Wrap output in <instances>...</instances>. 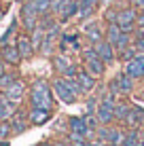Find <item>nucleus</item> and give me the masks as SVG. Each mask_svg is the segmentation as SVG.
<instances>
[{
  "mask_svg": "<svg viewBox=\"0 0 144 146\" xmlns=\"http://www.w3.org/2000/svg\"><path fill=\"white\" fill-rule=\"evenodd\" d=\"M78 70H81V68H78V66H74V64H72V66H70V68H68V70H66V72H64V74H62V76H64V78H76V74H78Z\"/></svg>",
  "mask_w": 144,
  "mask_h": 146,
  "instance_id": "34",
  "label": "nucleus"
},
{
  "mask_svg": "<svg viewBox=\"0 0 144 146\" xmlns=\"http://www.w3.org/2000/svg\"><path fill=\"white\" fill-rule=\"evenodd\" d=\"M136 21H138V9H133L131 4H129V7L119 9V13H117V23L121 26L123 32L133 34V32H136V28H138Z\"/></svg>",
  "mask_w": 144,
  "mask_h": 146,
  "instance_id": "2",
  "label": "nucleus"
},
{
  "mask_svg": "<svg viewBox=\"0 0 144 146\" xmlns=\"http://www.w3.org/2000/svg\"><path fill=\"white\" fill-rule=\"evenodd\" d=\"M0 146H9V142H7V140H2V142H0Z\"/></svg>",
  "mask_w": 144,
  "mask_h": 146,
  "instance_id": "38",
  "label": "nucleus"
},
{
  "mask_svg": "<svg viewBox=\"0 0 144 146\" xmlns=\"http://www.w3.org/2000/svg\"><path fill=\"white\" fill-rule=\"evenodd\" d=\"M30 125H44L49 119H51V110H44V108H32L28 112Z\"/></svg>",
  "mask_w": 144,
  "mask_h": 146,
  "instance_id": "18",
  "label": "nucleus"
},
{
  "mask_svg": "<svg viewBox=\"0 0 144 146\" xmlns=\"http://www.w3.org/2000/svg\"><path fill=\"white\" fill-rule=\"evenodd\" d=\"M15 44H17V49H19V53H21L23 59H30L34 53H36L32 40H30V34H19V36H17V42H15Z\"/></svg>",
  "mask_w": 144,
  "mask_h": 146,
  "instance_id": "12",
  "label": "nucleus"
},
{
  "mask_svg": "<svg viewBox=\"0 0 144 146\" xmlns=\"http://www.w3.org/2000/svg\"><path fill=\"white\" fill-rule=\"evenodd\" d=\"M93 49L98 51L100 59H104V62H106V66H108V64H112V62H115L117 49H115V44H110L106 38H104V40H100V42H96V44H93Z\"/></svg>",
  "mask_w": 144,
  "mask_h": 146,
  "instance_id": "8",
  "label": "nucleus"
},
{
  "mask_svg": "<svg viewBox=\"0 0 144 146\" xmlns=\"http://www.w3.org/2000/svg\"><path fill=\"white\" fill-rule=\"evenodd\" d=\"M51 87H53V93L57 95V100L59 102H64V104H74L76 102V93L70 89V85H68V80L64 78V76H59V78H55L51 83Z\"/></svg>",
  "mask_w": 144,
  "mask_h": 146,
  "instance_id": "4",
  "label": "nucleus"
},
{
  "mask_svg": "<svg viewBox=\"0 0 144 146\" xmlns=\"http://www.w3.org/2000/svg\"><path fill=\"white\" fill-rule=\"evenodd\" d=\"M117 83V87H119V93L121 95H129L133 93V87H136V78H131L129 74H125V72H119L115 78H112Z\"/></svg>",
  "mask_w": 144,
  "mask_h": 146,
  "instance_id": "9",
  "label": "nucleus"
},
{
  "mask_svg": "<svg viewBox=\"0 0 144 146\" xmlns=\"http://www.w3.org/2000/svg\"><path fill=\"white\" fill-rule=\"evenodd\" d=\"M7 72V62H4V57H2V51H0V76Z\"/></svg>",
  "mask_w": 144,
  "mask_h": 146,
  "instance_id": "36",
  "label": "nucleus"
},
{
  "mask_svg": "<svg viewBox=\"0 0 144 146\" xmlns=\"http://www.w3.org/2000/svg\"><path fill=\"white\" fill-rule=\"evenodd\" d=\"M0 17H2V11H0Z\"/></svg>",
  "mask_w": 144,
  "mask_h": 146,
  "instance_id": "41",
  "label": "nucleus"
},
{
  "mask_svg": "<svg viewBox=\"0 0 144 146\" xmlns=\"http://www.w3.org/2000/svg\"><path fill=\"white\" fill-rule=\"evenodd\" d=\"M142 80H144V78H142Z\"/></svg>",
  "mask_w": 144,
  "mask_h": 146,
  "instance_id": "45",
  "label": "nucleus"
},
{
  "mask_svg": "<svg viewBox=\"0 0 144 146\" xmlns=\"http://www.w3.org/2000/svg\"><path fill=\"white\" fill-rule=\"evenodd\" d=\"M38 146H51V144H47V142H40V144H38Z\"/></svg>",
  "mask_w": 144,
  "mask_h": 146,
  "instance_id": "40",
  "label": "nucleus"
},
{
  "mask_svg": "<svg viewBox=\"0 0 144 146\" xmlns=\"http://www.w3.org/2000/svg\"><path fill=\"white\" fill-rule=\"evenodd\" d=\"M34 4H36V9H38L40 15L51 13V0H34Z\"/></svg>",
  "mask_w": 144,
  "mask_h": 146,
  "instance_id": "32",
  "label": "nucleus"
},
{
  "mask_svg": "<svg viewBox=\"0 0 144 146\" xmlns=\"http://www.w3.org/2000/svg\"><path fill=\"white\" fill-rule=\"evenodd\" d=\"M78 2H83V0H78Z\"/></svg>",
  "mask_w": 144,
  "mask_h": 146,
  "instance_id": "42",
  "label": "nucleus"
},
{
  "mask_svg": "<svg viewBox=\"0 0 144 146\" xmlns=\"http://www.w3.org/2000/svg\"><path fill=\"white\" fill-rule=\"evenodd\" d=\"M44 34H47V30H42L40 26L34 28L32 32H30V40H32V44H34V49H36V51H40L42 40H44Z\"/></svg>",
  "mask_w": 144,
  "mask_h": 146,
  "instance_id": "25",
  "label": "nucleus"
},
{
  "mask_svg": "<svg viewBox=\"0 0 144 146\" xmlns=\"http://www.w3.org/2000/svg\"><path fill=\"white\" fill-rule=\"evenodd\" d=\"M11 125H13V133H23L28 129V125H30L28 114H23L21 110H17V112L11 117Z\"/></svg>",
  "mask_w": 144,
  "mask_h": 146,
  "instance_id": "19",
  "label": "nucleus"
},
{
  "mask_svg": "<svg viewBox=\"0 0 144 146\" xmlns=\"http://www.w3.org/2000/svg\"><path fill=\"white\" fill-rule=\"evenodd\" d=\"M123 123H125L127 129H140L142 125H144V108L133 104V106L129 108V114H127V119L123 121Z\"/></svg>",
  "mask_w": 144,
  "mask_h": 146,
  "instance_id": "7",
  "label": "nucleus"
},
{
  "mask_svg": "<svg viewBox=\"0 0 144 146\" xmlns=\"http://www.w3.org/2000/svg\"><path fill=\"white\" fill-rule=\"evenodd\" d=\"M98 11V7L96 4H89V2H81V7H78V13H76V17L81 19V21H89V19L96 15Z\"/></svg>",
  "mask_w": 144,
  "mask_h": 146,
  "instance_id": "23",
  "label": "nucleus"
},
{
  "mask_svg": "<svg viewBox=\"0 0 144 146\" xmlns=\"http://www.w3.org/2000/svg\"><path fill=\"white\" fill-rule=\"evenodd\" d=\"M136 23H138V28L144 26V9H142V11H138V21Z\"/></svg>",
  "mask_w": 144,
  "mask_h": 146,
  "instance_id": "37",
  "label": "nucleus"
},
{
  "mask_svg": "<svg viewBox=\"0 0 144 146\" xmlns=\"http://www.w3.org/2000/svg\"><path fill=\"white\" fill-rule=\"evenodd\" d=\"M2 93L7 95V98L11 100V102H15V104L19 106V102L23 100V93H26V83L17 78V80H15V83L11 85V87H7V89L2 91Z\"/></svg>",
  "mask_w": 144,
  "mask_h": 146,
  "instance_id": "10",
  "label": "nucleus"
},
{
  "mask_svg": "<svg viewBox=\"0 0 144 146\" xmlns=\"http://www.w3.org/2000/svg\"><path fill=\"white\" fill-rule=\"evenodd\" d=\"M117 9L115 7H110V9H108V11L106 13H104V19H106V23H112V21H117Z\"/></svg>",
  "mask_w": 144,
  "mask_h": 146,
  "instance_id": "33",
  "label": "nucleus"
},
{
  "mask_svg": "<svg viewBox=\"0 0 144 146\" xmlns=\"http://www.w3.org/2000/svg\"><path fill=\"white\" fill-rule=\"evenodd\" d=\"M0 51H2L4 62L11 64V66H17V64L23 59V57H21V53H19V49H17V44H4Z\"/></svg>",
  "mask_w": 144,
  "mask_h": 146,
  "instance_id": "15",
  "label": "nucleus"
},
{
  "mask_svg": "<svg viewBox=\"0 0 144 146\" xmlns=\"http://www.w3.org/2000/svg\"><path fill=\"white\" fill-rule=\"evenodd\" d=\"M121 34H123V30L121 26H119L117 21H112V23H106V40L110 44H115L119 38H121Z\"/></svg>",
  "mask_w": 144,
  "mask_h": 146,
  "instance_id": "24",
  "label": "nucleus"
},
{
  "mask_svg": "<svg viewBox=\"0 0 144 146\" xmlns=\"http://www.w3.org/2000/svg\"><path fill=\"white\" fill-rule=\"evenodd\" d=\"M30 106L53 110V87L44 78H38V80L32 83V89H30Z\"/></svg>",
  "mask_w": 144,
  "mask_h": 146,
  "instance_id": "1",
  "label": "nucleus"
},
{
  "mask_svg": "<svg viewBox=\"0 0 144 146\" xmlns=\"http://www.w3.org/2000/svg\"><path fill=\"white\" fill-rule=\"evenodd\" d=\"M15 80H17V76H15L13 72H4L2 76H0V89L4 91L7 87H11V85L15 83Z\"/></svg>",
  "mask_w": 144,
  "mask_h": 146,
  "instance_id": "30",
  "label": "nucleus"
},
{
  "mask_svg": "<svg viewBox=\"0 0 144 146\" xmlns=\"http://www.w3.org/2000/svg\"><path fill=\"white\" fill-rule=\"evenodd\" d=\"M117 53H119V59H121L123 64H127V62H131V59L138 57V51H136V47H133V42L129 44V47H125V49H121V51H117Z\"/></svg>",
  "mask_w": 144,
  "mask_h": 146,
  "instance_id": "26",
  "label": "nucleus"
},
{
  "mask_svg": "<svg viewBox=\"0 0 144 146\" xmlns=\"http://www.w3.org/2000/svg\"><path fill=\"white\" fill-rule=\"evenodd\" d=\"M123 142H125V129H119V127H115V125H110L106 144L108 146H123Z\"/></svg>",
  "mask_w": 144,
  "mask_h": 146,
  "instance_id": "21",
  "label": "nucleus"
},
{
  "mask_svg": "<svg viewBox=\"0 0 144 146\" xmlns=\"http://www.w3.org/2000/svg\"><path fill=\"white\" fill-rule=\"evenodd\" d=\"M76 80L81 83V87H83V91H85V93H91L93 89H96V83H98V78H96V76H91V74H89L85 68L78 70Z\"/></svg>",
  "mask_w": 144,
  "mask_h": 146,
  "instance_id": "17",
  "label": "nucleus"
},
{
  "mask_svg": "<svg viewBox=\"0 0 144 146\" xmlns=\"http://www.w3.org/2000/svg\"><path fill=\"white\" fill-rule=\"evenodd\" d=\"M38 19H40V13H38L34 0H26V2L21 4V21H23V28H26L28 34L32 32L34 28H38Z\"/></svg>",
  "mask_w": 144,
  "mask_h": 146,
  "instance_id": "3",
  "label": "nucleus"
},
{
  "mask_svg": "<svg viewBox=\"0 0 144 146\" xmlns=\"http://www.w3.org/2000/svg\"><path fill=\"white\" fill-rule=\"evenodd\" d=\"M123 72L129 74L131 78L140 80V78H144V64L140 62V57H136V59H131V62H127V64H125Z\"/></svg>",
  "mask_w": 144,
  "mask_h": 146,
  "instance_id": "16",
  "label": "nucleus"
},
{
  "mask_svg": "<svg viewBox=\"0 0 144 146\" xmlns=\"http://www.w3.org/2000/svg\"><path fill=\"white\" fill-rule=\"evenodd\" d=\"M138 146H144V138L140 140V142H138Z\"/></svg>",
  "mask_w": 144,
  "mask_h": 146,
  "instance_id": "39",
  "label": "nucleus"
},
{
  "mask_svg": "<svg viewBox=\"0 0 144 146\" xmlns=\"http://www.w3.org/2000/svg\"><path fill=\"white\" fill-rule=\"evenodd\" d=\"M115 106H117V102H100L98 104L96 117H98V121H100V125H112L117 121Z\"/></svg>",
  "mask_w": 144,
  "mask_h": 146,
  "instance_id": "5",
  "label": "nucleus"
},
{
  "mask_svg": "<svg viewBox=\"0 0 144 146\" xmlns=\"http://www.w3.org/2000/svg\"><path fill=\"white\" fill-rule=\"evenodd\" d=\"M17 112V104L11 102L7 95H0V121H11V117Z\"/></svg>",
  "mask_w": 144,
  "mask_h": 146,
  "instance_id": "13",
  "label": "nucleus"
},
{
  "mask_svg": "<svg viewBox=\"0 0 144 146\" xmlns=\"http://www.w3.org/2000/svg\"><path fill=\"white\" fill-rule=\"evenodd\" d=\"M83 68L87 70L91 76H96V78H100L104 72H106V62L104 59H100V55L98 57H93V59H87V62H83Z\"/></svg>",
  "mask_w": 144,
  "mask_h": 146,
  "instance_id": "11",
  "label": "nucleus"
},
{
  "mask_svg": "<svg viewBox=\"0 0 144 146\" xmlns=\"http://www.w3.org/2000/svg\"><path fill=\"white\" fill-rule=\"evenodd\" d=\"M98 104H100V98H98V95H89V98L85 100V110H87V114H96Z\"/></svg>",
  "mask_w": 144,
  "mask_h": 146,
  "instance_id": "29",
  "label": "nucleus"
},
{
  "mask_svg": "<svg viewBox=\"0 0 144 146\" xmlns=\"http://www.w3.org/2000/svg\"><path fill=\"white\" fill-rule=\"evenodd\" d=\"M83 34H85V38L91 44H96V42H100V40L106 38V28H102L100 21H89V23L83 26Z\"/></svg>",
  "mask_w": 144,
  "mask_h": 146,
  "instance_id": "6",
  "label": "nucleus"
},
{
  "mask_svg": "<svg viewBox=\"0 0 144 146\" xmlns=\"http://www.w3.org/2000/svg\"><path fill=\"white\" fill-rule=\"evenodd\" d=\"M21 2H26V0H21Z\"/></svg>",
  "mask_w": 144,
  "mask_h": 146,
  "instance_id": "43",
  "label": "nucleus"
},
{
  "mask_svg": "<svg viewBox=\"0 0 144 146\" xmlns=\"http://www.w3.org/2000/svg\"><path fill=\"white\" fill-rule=\"evenodd\" d=\"M72 66L70 57H68V53H59V55H53V68H55V72L64 74L68 68Z\"/></svg>",
  "mask_w": 144,
  "mask_h": 146,
  "instance_id": "22",
  "label": "nucleus"
},
{
  "mask_svg": "<svg viewBox=\"0 0 144 146\" xmlns=\"http://www.w3.org/2000/svg\"><path fill=\"white\" fill-rule=\"evenodd\" d=\"M140 140H142L140 129H125V142H123V146H138Z\"/></svg>",
  "mask_w": 144,
  "mask_h": 146,
  "instance_id": "27",
  "label": "nucleus"
},
{
  "mask_svg": "<svg viewBox=\"0 0 144 146\" xmlns=\"http://www.w3.org/2000/svg\"><path fill=\"white\" fill-rule=\"evenodd\" d=\"M11 133H13L11 121H0V140H7Z\"/></svg>",
  "mask_w": 144,
  "mask_h": 146,
  "instance_id": "31",
  "label": "nucleus"
},
{
  "mask_svg": "<svg viewBox=\"0 0 144 146\" xmlns=\"http://www.w3.org/2000/svg\"><path fill=\"white\" fill-rule=\"evenodd\" d=\"M34 146H38V144H34Z\"/></svg>",
  "mask_w": 144,
  "mask_h": 146,
  "instance_id": "44",
  "label": "nucleus"
},
{
  "mask_svg": "<svg viewBox=\"0 0 144 146\" xmlns=\"http://www.w3.org/2000/svg\"><path fill=\"white\" fill-rule=\"evenodd\" d=\"M68 129L74 133H83L87 135L89 127H87V119L85 117H68Z\"/></svg>",
  "mask_w": 144,
  "mask_h": 146,
  "instance_id": "20",
  "label": "nucleus"
},
{
  "mask_svg": "<svg viewBox=\"0 0 144 146\" xmlns=\"http://www.w3.org/2000/svg\"><path fill=\"white\" fill-rule=\"evenodd\" d=\"M78 7H81V2H78V0H66V2H64V7H62V11H59V15H57L59 21H68V19L76 17Z\"/></svg>",
  "mask_w": 144,
  "mask_h": 146,
  "instance_id": "14",
  "label": "nucleus"
},
{
  "mask_svg": "<svg viewBox=\"0 0 144 146\" xmlns=\"http://www.w3.org/2000/svg\"><path fill=\"white\" fill-rule=\"evenodd\" d=\"M129 4L133 9H138V11H142V9H144V0H129Z\"/></svg>",
  "mask_w": 144,
  "mask_h": 146,
  "instance_id": "35",
  "label": "nucleus"
},
{
  "mask_svg": "<svg viewBox=\"0 0 144 146\" xmlns=\"http://www.w3.org/2000/svg\"><path fill=\"white\" fill-rule=\"evenodd\" d=\"M129 104H125V102H117V106H115V117H117V121H125L127 119V114H129Z\"/></svg>",
  "mask_w": 144,
  "mask_h": 146,
  "instance_id": "28",
  "label": "nucleus"
}]
</instances>
